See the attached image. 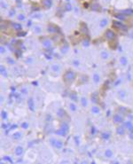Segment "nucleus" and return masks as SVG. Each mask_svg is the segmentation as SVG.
I'll return each mask as SVG.
<instances>
[{"label": "nucleus", "mask_w": 133, "mask_h": 164, "mask_svg": "<svg viewBox=\"0 0 133 164\" xmlns=\"http://www.w3.org/2000/svg\"><path fill=\"white\" fill-rule=\"evenodd\" d=\"M66 1H67V2H69V0H66Z\"/></svg>", "instance_id": "37998d69"}, {"label": "nucleus", "mask_w": 133, "mask_h": 164, "mask_svg": "<svg viewBox=\"0 0 133 164\" xmlns=\"http://www.w3.org/2000/svg\"><path fill=\"white\" fill-rule=\"evenodd\" d=\"M11 26L13 27V29H15L16 31H22V26L21 23H18V22H11Z\"/></svg>", "instance_id": "39448f33"}, {"label": "nucleus", "mask_w": 133, "mask_h": 164, "mask_svg": "<svg viewBox=\"0 0 133 164\" xmlns=\"http://www.w3.org/2000/svg\"><path fill=\"white\" fill-rule=\"evenodd\" d=\"M16 2H17V4H18V5H20V4L21 3V0H15Z\"/></svg>", "instance_id": "ea45409f"}, {"label": "nucleus", "mask_w": 133, "mask_h": 164, "mask_svg": "<svg viewBox=\"0 0 133 164\" xmlns=\"http://www.w3.org/2000/svg\"><path fill=\"white\" fill-rule=\"evenodd\" d=\"M100 55H101V57H102V59H108V53L107 52V51H103L101 53H100Z\"/></svg>", "instance_id": "a211bd4d"}, {"label": "nucleus", "mask_w": 133, "mask_h": 164, "mask_svg": "<svg viewBox=\"0 0 133 164\" xmlns=\"http://www.w3.org/2000/svg\"><path fill=\"white\" fill-rule=\"evenodd\" d=\"M91 111L93 114H99L100 112V108L98 107H93L91 108Z\"/></svg>", "instance_id": "5701e85b"}, {"label": "nucleus", "mask_w": 133, "mask_h": 164, "mask_svg": "<svg viewBox=\"0 0 133 164\" xmlns=\"http://www.w3.org/2000/svg\"><path fill=\"white\" fill-rule=\"evenodd\" d=\"M71 98L75 101V100H76V94H75V93H73V94L71 95Z\"/></svg>", "instance_id": "e433bc0d"}, {"label": "nucleus", "mask_w": 133, "mask_h": 164, "mask_svg": "<svg viewBox=\"0 0 133 164\" xmlns=\"http://www.w3.org/2000/svg\"><path fill=\"white\" fill-rule=\"evenodd\" d=\"M66 11H70L71 10V8H72V5L68 3V4H66Z\"/></svg>", "instance_id": "72a5a7b5"}, {"label": "nucleus", "mask_w": 133, "mask_h": 164, "mask_svg": "<svg viewBox=\"0 0 133 164\" xmlns=\"http://www.w3.org/2000/svg\"><path fill=\"white\" fill-rule=\"evenodd\" d=\"M75 78V72L72 71V70H68L64 75V80L66 82H73Z\"/></svg>", "instance_id": "f257e3e1"}, {"label": "nucleus", "mask_w": 133, "mask_h": 164, "mask_svg": "<svg viewBox=\"0 0 133 164\" xmlns=\"http://www.w3.org/2000/svg\"><path fill=\"white\" fill-rule=\"evenodd\" d=\"M105 1H106V2H108V1H109V0H105Z\"/></svg>", "instance_id": "79ce46f5"}, {"label": "nucleus", "mask_w": 133, "mask_h": 164, "mask_svg": "<svg viewBox=\"0 0 133 164\" xmlns=\"http://www.w3.org/2000/svg\"><path fill=\"white\" fill-rule=\"evenodd\" d=\"M28 107H29V108H30L32 111L34 110V101L32 98H29V99H28Z\"/></svg>", "instance_id": "2eb2a0df"}, {"label": "nucleus", "mask_w": 133, "mask_h": 164, "mask_svg": "<svg viewBox=\"0 0 133 164\" xmlns=\"http://www.w3.org/2000/svg\"><path fill=\"white\" fill-rule=\"evenodd\" d=\"M81 103H82L83 107H86V106H87V100H86L85 98H81Z\"/></svg>", "instance_id": "393cba45"}, {"label": "nucleus", "mask_w": 133, "mask_h": 164, "mask_svg": "<svg viewBox=\"0 0 133 164\" xmlns=\"http://www.w3.org/2000/svg\"><path fill=\"white\" fill-rule=\"evenodd\" d=\"M17 19H18V21H24L26 20V15L24 13H20L17 15Z\"/></svg>", "instance_id": "f8f14e48"}, {"label": "nucleus", "mask_w": 133, "mask_h": 164, "mask_svg": "<svg viewBox=\"0 0 133 164\" xmlns=\"http://www.w3.org/2000/svg\"><path fill=\"white\" fill-rule=\"evenodd\" d=\"M23 148L21 147V146H17L15 148V151H14V153H15L16 155H18V156H21V155H22L23 154Z\"/></svg>", "instance_id": "9d476101"}, {"label": "nucleus", "mask_w": 133, "mask_h": 164, "mask_svg": "<svg viewBox=\"0 0 133 164\" xmlns=\"http://www.w3.org/2000/svg\"><path fill=\"white\" fill-rule=\"evenodd\" d=\"M70 109H71L72 111H75L76 110V106L75 105V104H73V103H71V104H70Z\"/></svg>", "instance_id": "c756f323"}, {"label": "nucleus", "mask_w": 133, "mask_h": 164, "mask_svg": "<svg viewBox=\"0 0 133 164\" xmlns=\"http://www.w3.org/2000/svg\"><path fill=\"white\" fill-rule=\"evenodd\" d=\"M63 114H64V111L62 110V109H59V110L58 111V116H59V117H62V116H63Z\"/></svg>", "instance_id": "7c9ffc66"}, {"label": "nucleus", "mask_w": 133, "mask_h": 164, "mask_svg": "<svg viewBox=\"0 0 133 164\" xmlns=\"http://www.w3.org/2000/svg\"><path fill=\"white\" fill-rule=\"evenodd\" d=\"M7 62L9 63V64H11V65H13L14 64V60H13L12 58H8L7 59Z\"/></svg>", "instance_id": "2f4dec72"}, {"label": "nucleus", "mask_w": 133, "mask_h": 164, "mask_svg": "<svg viewBox=\"0 0 133 164\" xmlns=\"http://www.w3.org/2000/svg\"><path fill=\"white\" fill-rule=\"evenodd\" d=\"M116 18L119 19L120 21H126V19H127L125 15H121V14H117V15H116Z\"/></svg>", "instance_id": "aec40b11"}, {"label": "nucleus", "mask_w": 133, "mask_h": 164, "mask_svg": "<svg viewBox=\"0 0 133 164\" xmlns=\"http://www.w3.org/2000/svg\"><path fill=\"white\" fill-rule=\"evenodd\" d=\"M117 132H118V134H120V135H123V134H124V129L123 128H118Z\"/></svg>", "instance_id": "c85d7f7f"}, {"label": "nucleus", "mask_w": 133, "mask_h": 164, "mask_svg": "<svg viewBox=\"0 0 133 164\" xmlns=\"http://www.w3.org/2000/svg\"><path fill=\"white\" fill-rule=\"evenodd\" d=\"M42 5L45 9H50L52 6V0H42Z\"/></svg>", "instance_id": "20e7f679"}, {"label": "nucleus", "mask_w": 133, "mask_h": 164, "mask_svg": "<svg viewBox=\"0 0 133 164\" xmlns=\"http://www.w3.org/2000/svg\"><path fill=\"white\" fill-rule=\"evenodd\" d=\"M47 30H48L49 33L55 34V33H58L59 29H58V28H57V27H55V26H53V25H49L48 28H47Z\"/></svg>", "instance_id": "423d86ee"}, {"label": "nucleus", "mask_w": 133, "mask_h": 164, "mask_svg": "<svg viewBox=\"0 0 133 164\" xmlns=\"http://www.w3.org/2000/svg\"><path fill=\"white\" fill-rule=\"evenodd\" d=\"M100 75L98 74H93V81H94L96 83H98V82H100Z\"/></svg>", "instance_id": "f3484780"}, {"label": "nucleus", "mask_w": 133, "mask_h": 164, "mask_svg": "<svg viewBox=\"0 0 133 164\" xmlns=\"http://www.w3.org/2000/svg\"><path fill=\"white\" fill-rule=\"evenodd\" d=\"M0 69H1V74L4 75V76H7V74H6V70H5V67L4 66H1L0 67Z\"/></svg>", "instance_id": "b1692460"}, {"label": "nucleus", "mask_w": 133, "mask_h": 164, "mask_svg": "<svg viewBox=\"0 0 133 164\" xmlns=\"http://www.w3.org/2000/svg\"><path fill=\"white\" fill-rule=\"evenodd\" d=\"M31 24H32V23H31V21H28V27H30Z\"/></svg>", "instance_id": "a19ab883"}, {"label": "nucleus", "mask_w": 133, "mask_h": 164, "mask_svg": "<svg viewBox=\"0 0 133 164\" xmlns=\"http://www.w3.org/2000/svg\"><path fill=\"white\" fill-rule=\"evenodd\" d=\"M13 139H21V133H20V132H17V133H15L14 135H13Z\"/></svg>", "instance_id": "a878e982"}, {"label": "nucleus", "mask_w": 133, "mask_h": 164, "mask_svg": "<svg viewBox=\"0 0 133 164\" xmlns=\"http://www.w3.org/2000/svg\"><path fill=\"white\" fill-rule=\"evenodd\" d=\"M28 126H29V124H28V123H27V122H24V123H22V124H21V127H22V129H24V130H27V129L28 128Z\"/></svg>", "instance_id": "bb28decb"}, {"label": "nucleus", "mask_w": 133, "mask_h": 164, "mask_svg": "<svg viewBox=\"0 0 133 164\" xmlns=\"http://www.w3.org/2000/svg\"><path fill=\"white\" fill-rule=\"evenodd\" d=\"M122 122H123V116L121 115L117 114V115H115L114 116V123H120Z\"/></svg>", "instance_id": "6e6552de"}, {"label": "nucleus", "mask_w": 133, "mask_h": 164, "mask_svg": "<svg viewBox=\"0 0 133 164\" xmlns=\"http://www.w3.org/2000/svg\"><path fill=\"white\" fill-rule=\"evenodd\" d=\"M105 36H106V38L108 39V40H109V41H111L113 39H115V33L113 30H111V29H108V30L106 31Z\"/></svg>", "instance_id": "7ed1b4c3"}, {"label": "nucleus", "mask_w": 133, "mask_h": 164, "mask_svg": "<svg viewBox=\"0 0 133 164\" xmlns=\"http://www.w3.org/2000/svg\"><path fill=\"white\" fill-rule=\"evenodd\" d=\"M1 6H2L3 9H6V8L8 7L7 5H6V4H5V3L4 2V1H2V2H1Z\"/></svg>", "instance_id": "473e14b6"}, {"label": "nucleus", "mask_w": 133, "mask_h": 164, "mask_svg": "<svg viewBox=\"0 0 133 164\" xmlns=\"http://www.w3.org/2000/svg\"><path fill=\"white\" fill-rule=\"evenodd\" d=\"M60 129H61L62 131H64L65 132H67L68 131V125H67V123H62L61 125H60Z\"/></svg>", "instance_id": "9b49d317"}, {"label": "nucleus", "mask_w": 133, "mask_h": 164, "mask_svg": "<svg viewBox=\"0 0 133 164\" xmlns=\"http://www.w3.org/2000/svg\"><path fill=\"white\" fill-rule=\"evenodd\" d=\"M55 146H56L57 148L58 149H60L63 146V143H62L61 141H59V140H58V141H56V144H55Z\"/></svg>", "instance_id": "412c9836"}, {"label": "nucleus", "mask_w": 133, "mask_h": 164, "mask_svg": "<svg viewBox=\"0 0 133 164\" xmlns=\"http://www.w3.org/2000/svg\"><path fill=\"white\" fill-rule=\"evenodd\" d=\"M43 46L44 48H50V47H51V41L48 38L44 39L43 40Z\"/></svg>", "instance_id": "0eeeda50"}, {"label": "nucleus", "mask_w": 133, "mask_h": 164, "mask_svg": "<svg viewBox=\"0 0 133 164\" xmlns=\"http://www.w3.org/2000/svg\"><path fill=\"white\" fill-rule=\"evenodd\" d=\"M105 155L107 157H108V158H111V157H112V155H113V152L111 151V150H109V149H108V150H107V151H106Z\"/></svg>", "instance_id": "4be33fe9"}, {"label": "nucleus", "mask_w": 133, "mask_h": 164, "mask_svg": "<svg viewBox=\"0 0 133 164\" xmlns=\"http://www.w3.org/2000/svg\"><path fill=\"white\" fill-rule=\"evenodd\" d=\"M113 26H114L115 28H118V29H120V30H123V31H127V30H128V27H127L125 24L123 23V21H115L114 22H113Z\"/></svg>", "instance_id": "f03ea898"}, {"label": "nucleus", "mask_w": 133, "mask_h": 164, "mask_svg": "<svg viewBox=\"0 0 133 164\" xmlns=\"http://www.w3.org/2000/svg\"><path fill=\"white\" fill-rule=\"evenodd\" d=\"M2 118H3V119H6V118H7L6 113H5V111H3V112H2Z\"/></svg>", "instance_id": "f704fd0d"}, {"label": "nucleus", "mask_w": 133, "mask_h": 164, "mask_svg": "<svg viewBox=\"0 0 133 164\" xmlns=\"http://www.w3.org/2000/svg\"><path fill=\"white\" fill-rule=\"evenodd\" d=\"M56 134L57 135H59V136H65V135H66V132H65L64 131H62L61 129L59 128V130H58V131H56Z\"/></svg>", "instance_id": "dca6fc26"}, {"label": "nucleus", "mask_w": 133, "mask_h": 164, "mask_svg": "<svg viewBox=\"0 0 133 164\" xmlns=\"http://www.w3.org/2000/svg\"><path fill=\"white\" fill-rule=\"evenodd\" d=\"M120 61H121V63H122V65H126V64H127V59H126L125 57L121 58Z\"/></svg>", "instance_id": "cd10ccee"}, {"label": "nucleus", "mask_w": 133, "mask_h": 164, "mask_svg": "<svg viewBox=\"0 0 133 164\" xmlns=\"http://www.w3.org/2000/svg\"><path fill=\"white\" fill-rule=\"evenodd\" d=\"M15 14H16V10L14 8H12V9H10V10L8 11V15H9V17H13Z\"/></svg>", "instance_id": "ddd939ff"}, {"label": "nucleus", "mask_w": 133, "mask_h": 164, "mask_svg": "<svg viewBox=\"0 0 133 164\" xmlns=\"http://www.w3.org/2000/svg\"><path fill=\"white\" fill-rule=\"evenodd\" d=\"M34 32L36 34L42 33V28L40 26H35V27H34Z\"/></svg>", "instance_id": "4468645a"}, {"label": "nucleus", "mask_w": 133, "mask_h": 164, "mask_svg": "<svg viewBox=\"0 0 133 164\" xmlns=\"http://www.w3.org/2000/svg\"><path fill=\"white\" fill-rule=\"evenodd\" d=\"M51 69L53 70V71H55V72H59V69H60V67H59V65L54 64V65H52V67H51Z\"/></svg>", "instance_id": "6ab92c4d"}, {"label": "nucleus", "mask_w": 133, "mask_h": 164, "mask_svg": "<svg viewBox=\"0 0 133 164\" xmlns=\"http://www.w3.org/2000/svg\"><path fill=\"white\" fill-rule=\"evenodd\" d=\"M74 65L75 66V67H77V66L79 65V61H77V60H75V61H74Z\"/></svg>", "instance_id": "4c0bfd02"}, {"label": "nucleus", "mask_w": 133, "mask_h": 164, "mask_svg": "<svg viewBox=\"0 0 133 164\" xmlns=\"http://www.w3.org/2000/svg\"><path fill=\"white\" fill-rule=\"evenodd\" d=\"M102 138H103V139H108V138H109V134H108V133H104V134H103Z\"/></svg>", "instance_id": "c9c22d12"}, {"label": "nucleus", "mask_w": 133, "mask_h": 164, "mask_svg": "<svg viewBox=\"0 0 133 164\" xmlns=\"http://www.w3.org/2000/svg\"><path fill=\"white\" fill-rule=\"evenodd\" d=\"M5 48H4L3 46H1V53H5Z\"/></svg>", "instance_id": "58836bf2"}, {"label": "nucleus", "mask_w": 133, "mask_h": 164, "mask_svg": "<svg viewBox=\"0 0 133 164\" xmlns=\"http://www.w3.org/2000/svg\"><path fill=\"white\" fill-rule=\"evenodd\" d=\"M108 24V19H106V18H103L100 20V27L101 28H105V27H107Z\"/></svg>", "instance_id": "1a4fd4ad"}]
</instances>
